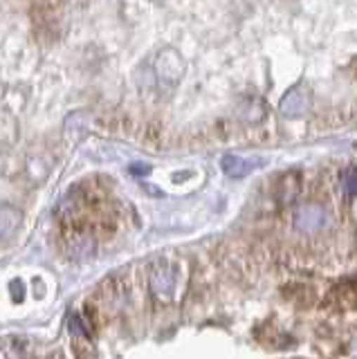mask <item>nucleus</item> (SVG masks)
<instances>
[{"label": "nucleus", "mask_w": 357, "mask_h": 359, "mask_svg": "<svg viewBox=\"0 0 357 359\" xmlns=\"http://www.w3.org/2000/svg\"><path fill=\"white\" fill-rule=\"evenodd\" d=\"M328 222V213L321 205L315 202H308V205H301L295 211V227L299 231H319L326 227Z\"/></svg>", "instance_id": "1"}, {"label": "nucleus", "mask_w": 357, "mask_h": 359, "mask_svg": "<svg viewBox=\"0 0 357 359\" xmlns=\"http://www.w3.org/2000/svg\"><path fill=\"white\" fill-rule=\"evenodd\" d=\"M149 285H151V292L155 297H171V292L175 287V274L169 265H158L151 269V276H149Z\"/></svg>", "instance_id": "3"}, {"label": "nucleus", "mask_w": 357, "mask_h": 359, "mask_svg": "<svg viewBox=\"0 0 357 359\" xmlns=\"http://www.w3.org/2000/svg\"><path fill=\"white\" fill-rule=\"evenodd\" d=\"M74 353L79 359H95V353L88 346V339H74Z\"/></svg>", "instance_id": "8"}, {"label": "nucleus", "mask_w": 357, "mask_h": 359, "mask_svg": "<svg viewBox=\"0 0 357 359\" xmlns=\"http://www.w3.org/2000/svg\"><path fill=\"white\" fill-rule=\"evenodd\" d=\"M162 140H164V128L158 121H149L147 126H144V142L151 146H158Z\"/></svg>", "instance_id": "7"}, {"label": "nucleus", "mask_w": 357, "mask_h": 359, "mask_svg": "<svg viewBox=\"0 0 357 359\" xmlns=\"http://www.w3.org/2000/svg\"><path fill=\"white\" fill-rule=\"evenodd\" d=\"M86 323L93 330H102L104 325V306L99 301H86Z\"/></svg>", "instance_id": "5"}, {"label": "nucleus", "mask_w": 357, "mask_h": 359, "mask_svg": "<svg viewBox=\"0 0 357 359\" xmlns=\"http://www.w3.org/2000/svg\"><path fill=\"white\" fill-rule=\"evenodd\" d=\"M220 166H222V173L225 175H229V177H245L248 173H252L254 171V162H250L248 157H241V155H225L222 157V162H220Z\"/></svg>", "instance_id": "4"}, {"label": "nucleus", "mask_w": 357, "mask_h": 359, "mask_svg": "<svg viewBox=\"0 0 357 359\" xmlns=\"http://www.w3.org/2000/svg\"><path fill=\"white\" fill-rule=\"evenodd\" d=\"M342 189H344V196L353 200L357 196V166H349V168H344V173H342Z\"/></svg>", "instance_id": "6"}, {"label": "nucleus", "mask_w": 357, "mask_h": 359, "mask_svg": "<svg viewBox=\"0 0 357 359\" xmlns=\"http://www.w3.org/2000/svg\"><path fill=\"white\" fill-rule=\"evenodd\" d=\"M308 108H310V93L301 86L285 93L281 104H278V110H281L283 117H301Z\"/></svg>", "instance_id": "2"}]
</instances>
